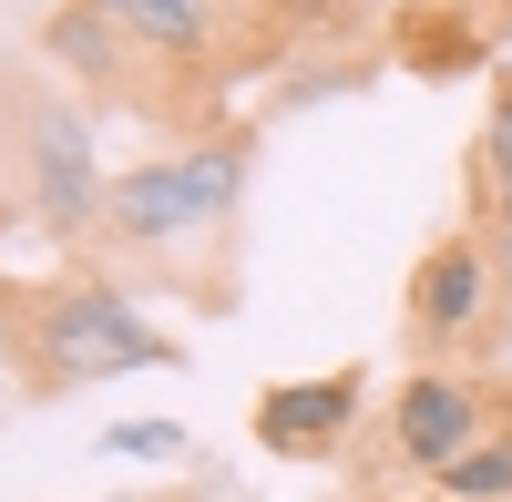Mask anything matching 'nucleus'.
Masks as SVG:
<instances>
[{
    "instance_id": "nucleus-7",
    "label": "nucleus",
    "mask_w": 512,
    "mask_h": 502,
    "mask_svg": "<svg viewBox=\"0 0 512 502\" xmlns=\"http://www.w3.org/2000/svg\"><path fill=\"white\" fill-rule=\"evenodd\" d=\"M31 52L52 62L72 93H123V103H134V62H144V52L113 31V11H103V0H52Z\"/></svg>"
},
{
    "instance_id": "nucleus-1",
    "label": "nucleus",
    "mask_w": 512,
    "mask_h": 502,
    "mask_svg": "<svg viewBox=\"0 0 512 502\" xmlns=\"http://www.w3.org/2000/svg\"><path fill=\"white\" fill-rule=\"evenodd\" d=\"M0 185L21 195V216L52 246L93 257L103 205H113V164H103V134H93V103H82L41 52L0 62Z\"/></svg>"
},
{
    "instance_id": "nucleus-6",
    "label": "nucleus",
    "mask_w": 512,
    "mask_h": 502,
    "mask_svg": "<svg viewBox=\"0 0 512 502\" xmlns=\"http://www.w3.org/2000/svg\"><path fill=\"white\" fill-rule=\"evenodd\" d=\"M359 410H369V369L277 380V390H256V451H277V462H338Z\"/></svg>"
},
{
    "instance_id": "nucleus-8",
    "label": "nucleus",
    "mask_w": 512,
    "mask_h": 502,
    "mask_svg": "<svg viewBox=\"0 0 512 502\" xmlns=\"http://www.w3.org/2000/svg\"><path fill=\"white\" fill-rule=\"evenodd\" d=\"M103 11H113V31L134 41L144 62L195 72V62H216V41H226V21H236V0H103Z\"/></svg>"
},
{
    "instance_id": "nucleus-12",
    "label": "nucleus",
    "mask_w": 512,
    "mask_h": 502,
    "mask_svg": "<svg viewBox=\"0 0 512 502\" xmlns=\"http://www.w3.org/2000/svg\"><path fill=\"white\" fill-rule=\"evenodd\" d=\"M0 369H21V298H0Z\"/></svg>"
},
{
    "instance_id": "nucleus-3",
    "label": "nucleus",
    "mask_w": 512,
    "mask_h": 502,
    "mask_svg": "<svg viewBox=\"0 0 512 502\" xmlns=\"http://www.w3.org/2000/svg\"><path fill=\"white\" fill-rule=\"evenodd\" d=\"M123 369H185V339H164L113 267H62L52 287L21 298V390L31 400L103 390Z\"/></svg>"
},
{
    "instance_id": "nucleus-4",
    "label": "nucleus",
    "mask_w": 512,
    "mask_h": 502,
    "mask_svg": "<svg viewBox=\"0 0 512 502\" xmlns=\"http://www.w3.org/2000/svg\"><path fill=\"white\" fill-rule=\"evenodd\" d=\"M400 318H410V349H420V359H461V349H482L492 328L512 318V246L482 236V226L431 236V257L410 267Z\"/></svg>"
},
{
    "instance_id": "nucleus-13",
    "label": "nucleus",
    "mask_w": 512,
    "mask_h": 502,
    "mask_svg": "<svg viewBox=\"0 0 512 502\" xmlns=\"http://www.w3.org/2000/svg\"><path fill=\"white\" fill-rule=\"evenodd\" d=\"M0 195H11V185H0Z\"/></svg>"
},
{
    "instance_id": "nucleus-5",
    "label": "nucleus",
    "mask_w": 512,
    "mask_h": 502,
    "mask_svg": "<svg viewBox=\"0 0 512 502\" xmlns=\"http://www.w3.org/2000/svg\"><path fill=\"white\" fill-rule=\"evenodd\" d=\"M482 431H492V400H482L472 369H451V359H420L410 380L390 390V451H400V472H420V482H441Z\"/></svg>"
},
{
    "instance_id": "nucleus-11",
    "label": "nucleus",
    "mask_w": 512,
    "mask_h": 502,
    "mask_svg": "<svg viewBox=\"0 0 512 502\" xmlns=\"http://www.w3.org/2000/svg\"><path fill=\"white\" fill-rule=\"evenodd\" d=\"M185 421H113V431H93V451L103 462H185Z\"/></svg>"
},
{
    "instance_id": "nucleus-2",
    "label": "nucleus",
    "mask_w": 512,
    "mask_h": 502,
    "mask_svg": "<svg viewBox=\"0 0 512 502\" xmlns=\"http://www.w3.org/2000/svg\"><path fill=\"white\" fill-rule=\"evenodd\" d=\"M246 175H256V134H236V123H205V134L164 144V154H134V164L113 175V205H103L93 257L144 267V277H175L185 246H226V236H236Z\"/></svg>"
},
{
    "instance_id": "nucleus-9",
    "label": "nucleus",
    "mask_w": 512,
    "mask_h": 502,
    "mask_svg": "<svg viewBox=\"0 0 512 502\" xmlns=\"http://www.w3.org/2000/svg\"><path fill=\"white\" fill-rule=\"evenodd\" d=\"M461 195H472V226L512 246V72H492V93H482L472 154H461Z\"/></svg>"
},
{
    "instance_id": "nucleus-10",
    "label": "nucleus",
    "mask_w": 512,
    "mask_h": 502,
    "mask_svg": "<svg viewBox=\"0 0 512 502\" xmlns=\"http://www.w3.org/2000/svg\"><path fill=\"white\" fill-rule=\"evenodd\" d=\"M441 502H512V431H482L461 462L441 472Z\"/></svg>"
}]
</instances>
